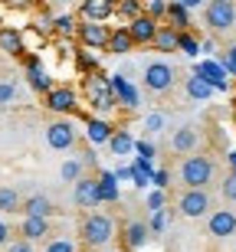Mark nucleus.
Returning <instances> with one entry per match:
<instances>
[{"instance_id":"nucleus-1","label":"nucleus","mask_w":236,"mask_h":252,"mask_svg":"<svg viewBox=\"0 0 236 252\" xmlns=\"http://www.w3.org/2000/svg\"><path fill=\"white\" fill-rule=\"evenodd\" d=\"M79 236H82V246H89V249H105L115 239V220L102 210L85 213L79 223Z\"/></svg>"},{"instance_id":"nucleus-2","label":"nucleus","mask_w":236,"mask_h":252,"mask_svg":"<svg viewBox=\"0 0 236 252\" xmlns=\"http://www.w3.org/2000/svg\"><path fill=\"white\" fill-rule=\"evenodd\" d=\"M180 184L187 190H207V184L213 180V160L207 154H190L180 160Z\"/></svg>"},{"instance_id":"nucleus-3","label":"nucleus","mask_w":236,"mask_h":252,"mask_svg":"<svg viewBox=\"0 0 236 252\" xmlns=\"http://www.w3.org/2000/svg\"><path fill=\"white\" fill-rule=\"evenodd\" d=\"M141 82L151 95H164V92H170V85L177 82V72H174L170 63H148L141 72Z\"/></svg>"},{"instance_id":"nucleus-4","label":"nucleus","mask_w":236,"mask_h":252,"mask_svg":"<svg viewBox=\"0 0 236 252\" xmlns=\"http://www.w3.org/2000/svg\"><path fill=\"white\" fill-rule=\"evenodd\" d=\"M203 20L213 33H227L236 27V3L233 0H210L203 10Z\"/></svg>"},{"instance_id":"nucleus-5","label":"nucleus","mask_w":236,"mask_h":252,"mask_svg":"<svg viewBox=\"0 0 236 252\" xmlns=\"http://www.w3.org/2000/svg\"><path fill=\"white\" fill-rule=\"evenodd\" d=\"M177 213L187 216V220H203V216L213 213V200H210L207 190H184L177 196Z\"/></svg>"},{"instance_id":"nucleus-6","label":"nucleus","mask_w":236,"mask_h":252,"mask_svg":"<svg viewBox=\"0 0 236 252\" xmlns=\"http://www.w3.org/2000/svg\"><path fill=\"white\" fill-rule=\"evenodd\" d=\"M72 203L79 206V210H95V206L102 203V184L95 177H82L72 187Z\"/></svg>"},{"instance_id":"nucleus-7","label":"nucleus","mask_w":236,"mask_h":252,"mask_svg":"<svg viewBox=\"0 0 236 252\" xmlns=\"http://www.w3.org/2000/svg\"><path fill=\"white\" fill-rule=\"evenodd\" d=\"M76 128H72V122H49L46 125V144L53 151H69L76 148Z\"/></svg>"},{"instance_id":"nucleus-8","label":"nucleus","mask_w":236,"mask_h":252,"mask_svg":"<svg viewBox=\"0 0 236 252\" xmlns=\"http://www.w3.org/2000/svg\"><path fill=\"white\" fill-rule=\"evenodd\" d=\"M207 233L213 239H230L236 236V210H213L207 216Z\"/></svg>"},{"instance_id":"nucleus-9","label":"nucleus","mask_w":236,"mask_h":252,"mask_svg":"<svg viewBox=\"0 0 236 252\" xmlns=\"http://www.w3.org/2000/svg\"><path fill=\"white\" fill-rule=\"evenodd\" d=\"M46 108L56 115H72L79 108L76 105V92L69 89V85H53L46 92Z\"/></svg>"},{"instance_id":"nucleus-10","label":"nucleus","mask_w":236,"mask_h":252,"mask_svg":"<svg viewBox=\"0 0 236 252\" xmlns=\"http://www.w3.org/2000/svg\"><path fill=\"white\" fill-rule=\"evenodd\" d=\"M89 98H92V108L95 112H112L115 105V95H112V85L108 82H102V75H92V79H89Z\"/></svg>"},{"instance_id":"nucleus-11","label":"nucleus","mask_w":236,"mask_h":252,"mask_svg":"<svg viewBox=\"0 0 236 252\" xmlns=\"http://www.w3.org/2000/svg\"><path fill=\"white\" fill-rule=\"evenodd\" d=\"M79 39H82V46L89 49H108V39H112V30L105 27V23H79Z\"/></svg>"},{"instance_id":"nucleus-12","label":"nucleus","mask_w":236,"mask_h":252,"mask_svg":"<svg viewBox=\"0 0 236 252\" xmlns=\"http://www.w3.org/2000/svg\"><path fill=\"white\" fill-rule=\"evenodd\" d=\"M49 236H53V223L49 220H36V216H23V223H20V239H27V243H49Z\"/></svg>"},{"instance_id":"nucleus-13","label":"nucleus","mask_w":236,"mask_h":252,"mask_svg":"<svg viewBox=\"0 0 236 252\" xmlns=\"http://www.w3.org/2000/svg\"><path fill=\"white\" fill-rule=\"evenodd\" d=\"M158 27H161V23H154L151 17H144V13H141L138 20H132V23H128V36H132L135 46H154Z\"/></svg>"},{"instance_id":"nucleus-14","label":"nucleus","mask_w":236,"mask_h":252,"mask_svg":"<svg viewBox=\"0 0 236 252\" xmlns=\"http://www.w3.org/2000/svg\"><path fill=\"white\" fill-rule=\"evenodd\" d=\"M20 213L23 216H36V220H49V216L56 213V203H53L46 193H33V196H23Z\"/></svg>"},{"instance_id":"nucleus-15","label":"nucleus","mask_w":236,"mask_h":252,"mask_svg":"<svg viewBox=\"0 0 236 252\" xmlns=\"http://www.w3.org/2000/svg\"><path fill=\"white\" fill-rule=\"evenodd\" d=\"M79 13H82L85 23H105V20L115 13V3L112 0H85Z\"/></svg>"},{"instance_id":"nucleus-16","label":"nucleus","mask_w":236,"mask_h":252,"mask_svg":"<svg viewBox=\"0 0 236 252\" xmlns=\"http://www.w3.org/2000/svg\"><path fill=\"white\" fill-rule=\"evenodd\" d=\"M197 141H200V134H197V128H190V125H184V128H177L174 134H170V148L177 151V154H194V148H197Z\"/></svg>"},{"instance_id":"nucleus-17","label":"nucleus","mask_w":236,"mask_h":252,"mask_svg":"<svg viewBox=\"0 0 236 252\" xmlns=\"http://www.w3.org/2000/svg\"><path fill=\"white\" fill-rule=\"evenodd\" d=\"M148 236H151V226L144 223V220H132V223L125 226V243L132 246V249H144Z\"/></svg>"},{"instance_id":"nucleus-18","label":"nucleus","mask_w":236,"mask_h":252,"mask_svg":"<svg viewBox=\"0 0 236 252\" xmlns=\"http://www.w3.org/2000/svg\"><path fill=\"white\" fill-rule=\"evenodd\" d=\"M85 134H89L92 144H108L112 134H115V128L108 122H102V118H89V122H85Z\"/></svg>"},{"instance_id":"nucleus-19","label":"nucleus","mask_w":236,"mask_h":252,"mask_svg":"<svg viewBox=\"0 0 236 252\" xmlns=\"http://www.w3.org/2000/svg\"><path fill=\"white\" fill-rule=\"evenodd\" d=\"M112 95H115V102L122 105V108H138V92H135L128 82H122L118 75L112 79Z\"/></svg>"},{"instance_id":"nucleus-20","label":"nucleus","mask_w":236,"mask_h":252,"mask_svg":"<svg viewBox=\"0 0 236 252\" xmlns=\"http://www.w3.org/2000/svg\"><path fill=\"white\" fill-rule=\"evenodd\" d=\"M59 177H63V184H72V187H76L79 180L85 177V158H69V160H63Z\"/></svg>"},{"instance_id":"nucleus-21","label":"nucleus","mask_w":236,"mask_h":252,"mask_svg":"<svg viewBox=\"0 0 236 252\" xmlns=\"http://www.w3.org/2000/svg\"><path fill=\"white\" fill-rule=\"evenodd\" d=\"M177 39H180V30H174V27H158L154 49H158V53H177Z\"/></svg>"},{"instance_id":"nucleus-22","label":"nucleus","mask_w":236,"mask_h":252,"mask_svg":"<svg viewBox=\"0 0 236 252\" xmlns=\"http://www.w3.org/2000/svg\"><path fill=\"white\" fill-rule=\"evenodd\" d=\"M135 43L132 36H128V27H118L112 30V39H108V53H115V56H125V53H132Z\"/></svg>"},{"instance_id":"nucleus-23","label":"nucleus","mask_w":236,"mask_h":252,"mask_svg":"<svg viewBox=\"0 0 236 252\" xmlns=\"http://www.w3.org/2000/svg\"><path fill=\"white\" fill-rule=\"evenodd\" d=\"M0 49L10 53V56H20L23 53V39H20V33L13 27H0Z\"/></svg>"},{"instance_id":"nucleus-24","label":"nucleus","mask_w":236,"mask_h":252,"mask_svg":"<svg viewBox=\"0 0 236 252\" xmlns=\"http://www.w3.org/2000/svg\"><path fill=\"white\" fill-rule=\"evenodd\" d=\"M20 206H23V196H20V190L0 187V213H20Z\"/></svg>"},{"instance_id":"nucleus-25","label":"nucleus","mask_w":236,"mask_h":252,"mask_svg":"<svg viewBox=\"0 0 236 252\" xmlns=\"http://www.w3.org/2000/svg\"><path fill=\"white\" fill-rule=\"evenodd\" d=\"M187 95L190 98H210V95H213V85H210L203 75H190L187 79Z\"/></svg>"},{"instance_id":"nucleus-26","label":"nucleus","mask_w":236,"mask_h":252,"mask_svg":"<svg viewBox=\"0 0 236 252\" xmlns=\"http://www.w3.org/2000/svg\"><path fill=\"white\" fill-rule=\"evenodd\" d=\"M27 79H30V85H33L36 92H43V95L53 89V85H49V79H46V72L39 69V63H30L27 65Z\"/></svg>"},{"instance_id":"nucleus-27","label":"nucleus","mask_w":236,"mask_h":252,"mask_svg":"<svg viewBox=\"0 0 236 252\" xmlns=\"http://www.w3.org/2000/svg\"><path fill=\"white\" fill-rule=\"evenodd\" d=\"M132 134H125V131H115L112 134V141H108V148H112V154L115 158H125V154H128V151H132Z\"/></svg>"},{"instance_id":"nucleus-28","label":"nucleus","mask_w":236,"mask_h":252,"mask_svg":"<svg viewBox=\"0 0 236 252\" xmlns=\"http://www.w3.org/2000/svg\"><path fill=\"white\" fill-rule=\"evenodd\" d=\"M115 13H122V17L132 23V20L141 17V3H138V0H122V3H115Z\"/></svg>"},{"instance_id":"nucleus-29","label":"nucleus","mask_w":236,"mask_h":252,"mask_svg":"<svg viewBox=\"0 0 236 252\" xmlns=\"http://www.w3.org/2000/svg\"><path fill=\"white\" fill-rule=\"evenodd\" d=\"M168 17H170V23H174V30L187 27V7H184V3H168Z\"/></svg>"},{"instance_id":"nucleus-30","label":"nucleus","mask_w":236,"mask_h":252,"mask_svg":"<svg viewBox=\"0 0 236 252\" xmlns=\"http://www.w3.org/2000/svg\"><path fill=\"white\" fill-rule=\"evenodd\" d=\"M17 102V85L13 82H0V108H10Z\"/></svg>"},{"instance_id":"nucleus-31","label":"nucleus","mask_w":236,"mask_h":252,"mask_svg":"<svg viewBox=\"0 0 236 252\" xmlns=\"http://www.w3.org/2000/svg\"><path fill=\"white\" fill-rule=\"evenodd\" d=\"M164 13H168V3H164V0H148V3H144V17H151L154 23H158Z\"/></svg>"},{"instance_id":"nucleus-32","label":"nucleus","mask_w":236,"mask_h":252,"mask_svg":"<svg viewBox=\"0 0 236 252\" xmlns=\"http://www.w3.org/2000/svg\"><path fill=\"white\" fill-rule=\"evenodd\" d=\"M43 252H76V246H72V239H66V236H56V239L46 243Z\"/></svg>"},{"instance_id":"nucleus-33","label":"nucleus","mask_w":236,"mask_h":252,"mask_svg":"<svg viewBox=\"0 0 236 252\" xmlns=\"http://www.w3.org/2000/svg\"><path fill=\"white\" fill-rule=\"evenodd\" d=\"M177 49H184V53H187V56H197V39L190 36V33H184V30H180V39H177Z\"/></svg>"},{"instance_id":"nucleus-34","label":"nucleus","mask_w":236,"mask_h":252,"mask_svg":"<svg viewBox=\"0 0 236 252\" xmlns=\"http://www.w3.org/2000/svg\"><path fill=\"white\" fill-rule=\"evenodd\" d=\"M223 196H227L230 203H236V174H227V180H223Z\"/></svg>"},{"instance_id":"nucleus-35","label":"nucleus","mask_w":236,"mask_h":252,"mask_svg":"<svg viewBox=\"0 0 236 252\" xmlns=\"http://www.w3.org/2000/svg\"><path fill=\"white\" fill-rule=\"evenodd\" d=\"M3 252H36V246H33V243H27V239H13V243H10Z\"/></svg>"},{"instance_id":"nucleus-36","label":"nucleus","mask_w":236,"mask_h":252,"mask_svg":"<svg viewBox=\"0 0 236 252\" xmlns=\"http://www.w3.org/2000/svg\"><path fill=\"white\" fill-rule=\"evenodd\" d=\"M10 243H13V229H10V226L3 223V220H0V252L7 249Z\"/></svg>"},{"instance_id":"nucleus-37","label":"nucleus","mask_w":236,"mask_h":252,"mask_svg":"<svg viewBox=\"0 0 236 252\" xmlns=\"http://www.w3.org/2000/svg\"><path fill=\"white\" fill-rule=\"evenodd\" d=\"M56 30H59V33H72V30H79V27H76V20H72V17H59Z\"/></svg>"},{"instance_id":"nucleus-38","label":"nucleus","mask_w":236,"mask_h":252,"mask_svg":"<svg viewBox=\"0 0 236 252\" xmlns=\"http://www.w3.org/2000/svg\"><path fill=\"white\" fill-rule=\"evenodd\" d=\"M148 210H151V213H161V210H164V193H151L148 196Z\"/></svg>"},{"instance_id":"nucleus-39","label":"nucleus","mask_w":236,"mask_h":252,"mask_svg":"<svg viewBox=\"0 0 236 252\" xmlns=\"http://www.w3.org/2000/svg\"><path fill=\"white\" fill-rule=\"evenodd\" d=\"M223 65H227L230 72H233V75H236V43H233V46H230V49H227V56H223Z\"/></svg>"},{"instance_id":"nucleus-40","label":"nucleus","mask_w":236,"mask_h":252,"mask_svg":"<svg viewBox=\"0 0 236 252\" xmlns=\"http://www.w3.org/2000/svg\"><path fill=\"white\" fill-rule=\"evenodd\" d=\"M161 125H164V118H161V115H148V118H144V128H148V131H158Z\"/></svg>"},{"instance_id":"nucleus-41","label":"nucleus","mask_w":236,"mask_h":252,"mask_svg":"<svg viewBox=\"0 0 236 252\" xmlns=\"http://www.w3.org/2000/svg\"><path fill=\"white\" fill-rule=\"evenodd\" d=\"M151 229H164V210H161V213H154V220H151Z\"/></svg>"},{"instance_id":"nucleus-42","label":"nucleus","mask_w":236,"mask_h":252,"mask_svg":"<svg viewBox=\"0 0 236 252\" xmlns=\"http://www.w3.org/2000/svg\"><path fill=\"white\" fill-rule=\"evenodd\" d=\"M227 164H230V174H236V151H230V154H227Z\"/></svg>"},{"instance_id":"nucleus-43","label":"nucleus","mask_w":236,"mask_h":252,"mask_svg":"<svg viewBox=\"0 0 236 252\" xmlns=\"http://www.w3.org/2000/svg\"><path fill=\"white\" fill-rule=\"evenodd\" d=\"M154 180H158V187H168V170H161V174H158Z\"/></svg>"},{"instance_id":"nucleus-44","label":"nucleus","mask_w":236,"mask_h":252,"mask_svg":"<svg viewBox=\"0 0 236 252\" xmlns=\"http://www.w3.org/2000/svg\"><path fill=\"white\" fill-rule=\"evenodd\" d=\"M108 252H115V249H108Z\"/></svg>"}]
</instances>
